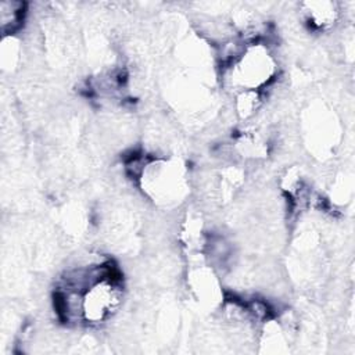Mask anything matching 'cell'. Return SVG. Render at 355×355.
<instances>
[{"instance_id": "1", "label": "cell", "mask_w": 355, "mask_h": 355, "mask_svg": "<svg viewBox=\"0 0 355 355\" xmlns=\"http://www.w3.org/2000/svg\"><path fill=\"white\" fill-rule=\"evenodd\" d=\"M305 14L308 22L318 29H326L331 26L337 17V10L333 3H305Z\"/></svg>"}]
</instances>
